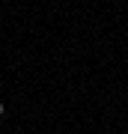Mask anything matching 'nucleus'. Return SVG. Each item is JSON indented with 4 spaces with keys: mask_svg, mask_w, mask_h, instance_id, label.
<instances>
[{
    "mask_svg": "<svg viewBox=\"0 0 128 134\" xmlns=\"http://www.w3.org/2000/svg\"><path fill=\"white\" fill-rule=\"evenodd\" d=\"M6 113V104H3V101H0V116H3Z\"/></svg>",
    "mask_w": 128,
    "mask_h": 134,
    "instance_id": "nucleus-1",
    "label": "nucleus"
}]
</instances>
